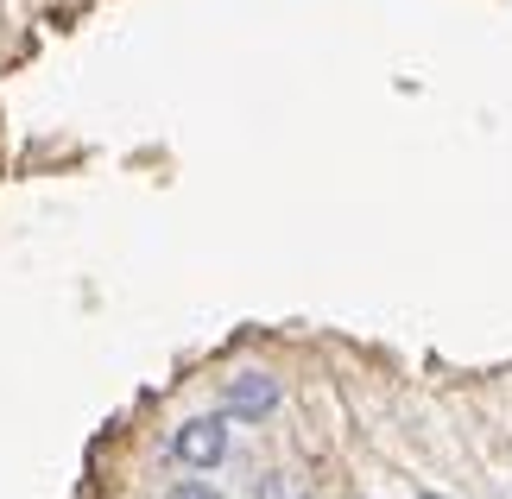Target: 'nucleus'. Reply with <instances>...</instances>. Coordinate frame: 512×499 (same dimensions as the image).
<instances>
[{
	"label": "nucleus",
	"instance_id": "1",
	"mask_svg": "<svg viewBox=\"0 0 512 499\" xmlns=\"http://www.w3.org/2000/svg\"><path fill=\"white\" fill-rule=\"evenodd\" d=\"M171 449H177V462H184V468H215L228 455V424H222V417H190V424L177 430Z\"/></svg>",
	"mask_w": 512,
	"mask_h": 499
},
{
	"label": "nucleus",
	"instance_id": "2",
	"mask_svg": "<svg viewBox=\"0 0 512 499\" xmlns=\"http://www.w3.org/2000/svg\"><path fill=\"white\" fill-rule=\"evenodd\" d=\"M228 411L247 417V424L272 417V411H279V379H272V373H234L228 379Z\"/></svg>",
	"mask_w": 512,
	"mask_h": 499
},
{
	"label": "nucleus",
	"instance_id": "3",
	"mask_svg": "<svg viewBox=\"0 0 512 499\" xmlns=\"http://www.w3.org/2000/svg\"><path fill=\"white\" fill-rule=\"evenodd\" d=\"M260 499H298V493H291L285 474H266V481H260Z\"/></svg>",
	"mask_w": 512,
	"mask_h": 499
},
{
	"label": "nucleus",
	"instance_id": "4",
	"mask_svg": "<svg viewBox=\"0 0 512 499\" xmlns=\"http://www.w3.org/2000/svg\"><path fill=\"white\" fill-rule=\"evenodd\" d=\"M165 499H222V493H209V487H203V481H184V487H171V493H165Z\"/></svg>",
	"mask_w": 512,
	"mask_h": 499
},
{
	"label": "nucleus",
	"instance_id": "5",
	"mask_svg": "<svg viewBox=\"0 0 512 499\" xmlns=\"http://www.w3.org/2000/svg\"><path fill=\"white\" fill-rule=\"evenodd\" d=\"M424 499H437V493H424Z\"/></svg>",
	"mask_w": 512,
	"mask_h": 499
}]
</instances>
